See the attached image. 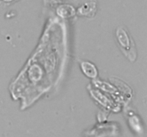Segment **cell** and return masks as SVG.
Here are the masks:
<instances>
[{
    "instance_id": "obj_1",
    "label": "cell",
    "mask_w": 147,
    "mask_h": 137,
    "mask_svg": "<svg viewBox=\"0 0 147 137\" xmlns=\"http://www.w3.org/2000/svg\"><path fill=\"white\" fill-rule=\"evenodd\" d=\"M116 37L118 45L125 57L134 62L137 57L136 45L125 27L122 26L118 27L116 31Z\"/></svg>"
},
{
    "instance_id": "obj_2",
    "label": "cell",
    "mask_w": 147,
    "mask_h": 137,
    "mask_svg": "<svg viewBox=\"0 0 147 137\" xmlns=\"http://www.w3.org/2000/svg\"><path fill=\"white\" fill-rule=\"evenodd\" d=\"M96 11V2L93 0L86 2L78 9V13L80 15L88 17H93Z\"/></svg>"
},
{
    "instance_id": "obj_3",
    "label": "cell",
    "mask_w": 147,
    "mask_h": 137,
    "mask_svg": "<svg viewBox=\"0 0 147 137\" xmlns=\"http://www.w3.org/2000/svg\"><path fill=\"white\" fill-rule=\"evenodd\" d=\"M81 69L86 76L91 78H95L98 76V70L96 66L89 61H82L80 64Z\"/></svg>"
},
{
    "instance_id": "obj_4",
    "label": "cell",
    "mask_w": 147,
    "mask_h": 137,
    "mask_svg": "<svg viewBox=\"0 0 147 137\" xmlns=\"http://www.w3.org/2000/svg\"><path fill=\"white\" fill-rule=\"evenodd\" d=\"M57 13L63 17H69L73 15L74 13V10H73V7H71L70 6L63 5L59 7V9H57Z\"/></svg>"
},
{
    "instance_id": "obj_5",
    "label": "cell",
    "mask_w": 147,
    "mask_h": 137,
    "mask_svg": "<svg viewBox=\"0 0 147 137\" xmlns=\"http://www.w3.org/2000/svg\"><path fill=\"white\" fill-rule=\"evenodd\" d=\"M4 1H12V0H4Z\"/></svg>"
}]
</instances>
